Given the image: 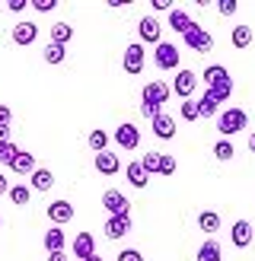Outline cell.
Segmentation results:
<instances>
[{
    "instance_id": "25",
    "label": "cell",
    "mask_w": 255,
    "mask_h": 261,
    "mask_svg": "<svg viewBox=\"0 0 255 261\" xmlns=\"http://www.w3.org/2000/svg\"><path fill=\"white\" fill-rule=\"evenodd\" d=\"M198 261H223L220 242H217V239H204V245L198 249Z\"/></svg>"
},
{
    "instance_id": "48",
    "label": "cell",
    "mask_w": 255,
    "mask_h": 261,
    "mask_svg": "<svg viewBox=\"0 0 255 261\" xmlns=\"http://www.w3.org/2000/svg\"><path fill=\"white\" fill-rule=\"evenodd\" d=\"M86 261H102V255H93V258H86Z\"/></svg>"
},
{
    "instance_id": "31",
    "label": "cell",
    "mask_w": 255,
    "mask_h": 261,
    "mask_svg": "<svg viewBox=\"0 0 255 261\" xmlns=\"http://www.w3.org/2000/svg\"><path fill=\"white\" fill-rule=\"evenodd\" d=\"M64 58H67L64 45H55V42L45 45V61H48V64H64Z\"/></svg>"
},
{
    "instance_id": "22",
    "label": "cell",
    "mask_w": 255,
    "mask_h": 261,
    "mask_svg": "<svg viewBox=\"0 0 255 261\" xmlns=\"http://www.w3.org/2000/svg\"><path fill=\"white\" fill-rule=\"evenodd\" d=\"M64 245H67L64 229H61V226H51V229L45 232V249H48V255H51V252H64Z\"/></svg>"
},
{
    "instance_id": "24",
    "label": "cell",
    "mask_w": 255,
    "mask_h": 261,
    "mask_svg": "<svg viewBox=\"0 0 255 261\" xmlns=\"http://www.w3.org/2000/svg\"><path fill=\"white\" fill-rule=\"evenodd\" d=\"M169 25L178 32V35H185V29L191 25V16H188V10H178V7H172L169 10Z\"/></svg>"
},
{
    "instance_id": "19",
    "label": "cell",
    "mask_w": 255,
    "mask_h": 261,
    "mask_svg": "<svg viewBox=\"0 0 255 261\" xmlns=\"http://www.w3.org/2000/svg\"><path fill=\"white\" fill-rule=\"evenodd\" d=\"M29 188L32 191H51L55 188V172H51V169H35L29 175Z\"/></svg>"
},
{
    "instance_id": "9",
    "label": "cell",
    "mask_w": 255,
    "mask_h": 261,
    "mask_svg": "<svg viewBox=\"0 0 255 261\" xmlns=\"http://www.w3.org/2000/svg\"><path fill=\"white\" fill-rule=\"evenodd\" d=\"M144 58H147V55H144V45H140V42H131V45L124 48V61H121V64H124V70L131 73V76H137L140 70H144Z\"/></svg>"
},
{
    "instance_id": "18",
    "label": "cell",
    "mask_w": 255,
    "mask_h": 261,
    "mask_svg": "<svg viewBox=\"0 0 255 261\" xmlns=\"http://www.w3.org/2000/svg\"><path fill=\"white\" fill-rule=\"evenodd\" d=\"M38 38V25L35 22H16L13 25V42L16 45H32Z\"/></svg>"
},
{
    "instance_id": "23",
    "label": "cell",
    "mask_w": 255,
    "mask_h": 261,
    "mask_svg": "<svg viewBox=\"0 0 255 261\" xmlns=\"http://www.w3.org/2000/svg\"><path fill=\"white\" fill-rule=\"evenodd\" d=\"M198 229H201V232H208V236H214V232L220 229V214H214V211H201V214H198Z\"/></svg>"
},
{
    "instance_id": "40",
    "label": "cell",
    "mask_w": 255,
    "mask_h": 261,
    "mask_svg": "<svg viewBox=\"0 0 255 261\" xmlns=\"http://www.w3.org/2000/svg\"><path fill=\"white\" fill-rule=\"evenodd\" d=\"M118 261H144V255H140L137 249H121L118 252Z\"/></svg>"
},
{
    "instance_id": "11",
    "label": "cell",
    "mask_w": 255,
    "mask_h": 261,
    "mask_svg": "<svg viewBox=\"0 0 255 261\" xmlns=\"http://www.w3.org/2000/svg\"><path fill=\"white\" fill-rule=\"evenodd\" d=\"M131 232V214H112L106 220V236L109 239H124Z\"/></svg>"
},
{
    "instance_id": "28",
    "label": "cell",
    "mask_w": 255,
    "mask_h": 261,
    "mask_svg": "<svg viewBox=\"0 0 255 261\" xmlns=\"http://www.w3.org/2000/svg\"><path fill=\"white\" fill-rule=\"evenodd\" d=\"M230 93H233V83H223V86H204V96H208L211 102H226L230 99Z\"/></svg>"
},
{
    "instance_id": "4",
    "label": "cell",
    "mask_w": 255,
    "mask_h": 261,
    "mask_svg": "<svg viewBox=\"0 0 255 261\" xmlns=\"http://www.w3.org/2000/svg\"><path fill=\"white\" fill-rule=\"evenodd\" d=\"M112 140L118 143L121 150H137V147H140V127H137L134 121H121L118 127H115Z\"/></svg>"
},
{
    "instance_id": "16",
    "label": "cell",
    "mask_w": 255,
    "mask_h": 261,
    "mask_svg": "<svg viewBox=\"0 0 255 261\" xmlns=\"http://www.w3.org/2000/svg\"><path fill=\"white\" fill-rule=\"evenodd\" d=\"M10 169H13V172H16V175H32L38 166H35V156H32L29 150H16V156H13Z\"/></svg>"
},
{
    "instance_id": "42",
    "label": "cell",
    "mask_w": 255,
    "mask_h": 261,
    "mask_svg": "<svg viewBox=\"0 0 255 261\" xmlns=\"http://www.w3.org/2000/svg\"><path fill=\"white\" fill-rule=\"evenodd\" d=\"M7 10H10V13H22V10H26V0H10Z\"/></svg>"
},
{
    "instance_id": "2",
    "label": "cell",
    "mask_w": 255,
    "mask_h": 261,
    "mask_svg": "<svg viewBox=\"0 0 255 261\" xmlns=\"http://www.w3.org/2000/svg\"><path fill=\"white\" fill-rule=\"evenodd\" d=\"M185 45L191 48V51H198V55H208V51L214 48V38H211V32L204 29V25H198V22H191L188 29H185Z\"/></svg>"
},
{
    "instance_id": "15",
    "label": "cell",
    "mask_w": 255,
    "mask_h": 261,
    "mask_svg": "<svg viewBox=\"0 0 255 261\" xmlns=\"http://www.w3.org/2000/svg\"><path fill=\"white\" fill-rule=\"evenodd\" d=\"M223 83H233V76L223 64H208L204 67V86H223Z\"/></svg>"
},
{
    "instance_id": "43",
    "label": "cell",
    "mask_w": 255,
    "mask_h": 261,
    "mask_svg": "<svg viewBox=\"0 0 255 261\" xmlns=\"http://www.w3.org/2000/svg\"><path fill=\"white\" fill-rule=\"evenodd\" d=\"M153 10H172V0H153Z\"/></svg>"
},
{
    "instance_id": "3",
    "label": "cell",
    "mask_w": 255,
    "mask_h": 261,
    "mask_svg": "<svg viewBox=\"0 0 255 261\" xmlns=\"http://www.w3.org/2000/svg\"><path fill=\"white\" fill-rule=\"evenodd\" d=\"M172 93L178 96V99H191V93H195V89H198V73L195 70H188V67H178L175 70V80H172Z\"/></svg>"
},
{
    "instance_id": "29",
    "label": "cell",
    "mask_w": 255,
    "mask_h": 261,
    "mask_svg": "<svg viewBox=\"0 0 255 261\" xmlns=\"http://www.w3.org/2000/svg\"><path fill=\"white\" fill-rule=\"evenodd\" d=\"M70 38H73V29L67 22H55V25H51V42H55V45H67Z\"/></svg>"
},
{
    "instance_id": "8",
    "label": "cell",
    "mask_w": 255,
    "mask_h": 261,
    "mask_svg": "<svg viewBox=\"0 0 255 261\" xmlns=\"http://www.w3.org/2000/svg\"><path fill=\"white\" fill-rule=\"evenodd\" d=\"M45 214H48V220H51V226H64V223H70V220H73L76 211H73V204H70V201H64V198H61V201H51Z\"/></svg>"
},
{
    "instance_id": "33",
    "label": "cell",
    "mask_w": 255,
    "mask_h": 261,
    "mask_svg": "<svg viewBox=\"0 0 255 261\" xmlns=\"http://www.w3.org/2000/svg\"><path fill=\"white\" fill-rule=\"evenodd\" d=\"M175 169H178V160H175L172 153H163V156H160V169H157V172H160V175H175Z\"/></svg>"
},
{
    "instance_id": "10",
    "label": "cell",
    "mask_w": 255,
    "mask_h": 261,
    "mask_svg": "<svg viewBox=\"0 0 255 261\" xmlns=\"http://www.w3.org/2000/svg\"><path fill=\"white\" fill-rule=\"evenodd\" d=\"M70 252H73L76 261L93 258V255H96V239H93V232H76V239L70 242Z\"/></svg>"
},
{
    "instance_id": "20",
    "label": "cell",
    "mask_w": 255,
    "mask_h": 261,
    "mask_svg": "<svg viewBox=\"0 0 255 261\" xmlns=\"http://www.w3.org/2000/svg\"><path fill=\"white\" fill-rule=\"evenodd\" d=\"M128 181H131L134 188H147V181H150V172L144 169V163H140V160L128 163Z\"/></svg>"
},
{
    "instance_id": "30",
    "label": "cell",
    "mask_w": 255,
    "mask_h": 261,
    "mask_svg": "<svg viewBox=\"0 0 255 261\" xmlns=\"http://www.w3.org/2000/svg\"><path fill=\"white\" fill-rule=\"evenodd\" d=\"M214 156H217L220 163H230V160L236 156V150H233V143H230V140H217V143H214Z\"/></svg>"
},
{
    "instance_id": "44",
    "label": "cell",
    "mask_w": 255,
    "mask_h": 261,
    "mask_svg": "<svg viewBox=\"0 0 255 261\" xmlns=\"http://www.w3.org/2000/svg\"><path fill=\"white\" fill-rule=\"evenodd\" d=\"M7 191H10V181H7L4 172H0V194H7Z\"/></svg>"
},
{
    "instance_id": "17",
    "label": "cell",
    "mask_w": 255,
    "mask_h": 261,
    "mask_svg": "<svg viewBox=\"0 0 255 261\" xmlns=\"http://www.w3.org/2000/svg\"><path fill=\"white\" fill-rule=\"evenodd\" d=\"M153 137H160V140H172L175 137V118L172 115H157L153 118Z\"/></svg>"
},
{
    "instance_id": "26",
    "label": "cell",
    "mask_w": 255,
    "mask_h": 261,
    "mask_svg": "<svg viewBox=\"0 0 255 261\" xmlns=\"http://www.w3.org/2000/svg\"><path fill=\"white\" fill-rule=\"evenodd\" d=\"M252 38H255V35H252L249 25H236V29L230 32V42H233V48H239V51H242V48H249V45H252Z\"/></svg>"
},
{
    "instance_id": "32",
    "label": "cell",
    "mask_w": 255,
    "mask_h": 261,
    "mask_svg": "<svg viewBox=\"0 0 255 261\" xmlns=\"http://www.w3.org/2000/svg\"><path fill=\"white\" fill-rule=\"evenodd\" d=\"M195 109H198V118H214V115H217V102H211L208 96H201L195 102Z\"/></svg>"
},
{
    "instance_id": "6",
    "label": "cell",
    "mask_w": 255,
    "mask_h": 261,
    "mask_svg": "<svg viewBox=\"0 0 255 261\" xmlns=\"http://www.w3.org/2000/svg\"><path fill=\"white\" fill-rule=\"evenodd\" d=\"M153 64L160 70H178V48L172 42H160L153 48Z\"/></svg>"
},
{
    "instance_id": "39",
    "label": "cell",
    "mask_w": 255,
    "mask_h": 261,
    "mask_svg": "<svg viewBox=\"0 0 255 261\" xmlns=\"http://www.w3.org/2000/svg\"><path fill=\"white\" fill-rule=\"evenodd\" d=\"M140 115H144V118H157V115H163V109L160 106H150V102H140Z\"/></svg>"
},
{
    "instance_id": "35",
    "label": "cell",
    "mask_w": 255,
    "mask_h": 261,
    "mask_svg": "<svg viewBox=\"0 0 255 261\" xmlns=\"http://www.w3.org/2000/svg\"><path fill=\"white\" fill-rule=\"evenodd\" d=\"M160 156H163V153H153V150L140 156V163H144V169H147L150 175H153V172H157V169H160Z\"/></svg>"
},
{
    "instance_id": "34",
    "label": "cell",
    "mask_w": 255,
    "mask_h": 261,
    "mask_svg": "<svg viewBox=\"0 0 255 261\" xmlns=\"http://www.w3.org/2000/svg\"><path fill=\"white\" fill-rule=\"evenodd\" d=\"M13 156H16V143H13V140H4V143H0V163L10 166Z\"/></svg>"
},
{
    "instance_id": "1",
    "label": "cell",
    "mask_w": 255,
    "mask_h": 261,
    "mask_svg": "<svg viewBox=\"0 0 255 261\" xmlns=\"http://www.w3.org/2000/svg\"><path fill=\"white\" fill-rule=\"evenodd\" d=\"M246 124H249V115L242 109H226V112L217 115V130L223 134V140L239 134V130H246Z\"/></svg>"
},
{
    "instance_id": "21",
    "label": "cell",
    "mask_w": 255,
    "mask_h": 261,
    "mask_svg": "<svg viewBox=\"0 0 255 261\" xmlns=\"http://www.w3.org/2000/svg\"><path fill=\"white\" fill-rule=\"evenodd\" d=\"M109 140H112V134H109L106 127H93V130H89V137H86V143H89V150H93V153L109 150Z\"/></svg>"
},
{
    "instance_id": "45",
    "label": "cell",
    "mask_w": 255,
    "mask_h": 261,
    "mask_svg": "<svg viewBox=\"0 0 255 261\" xmlns=\"http://www.w3.org/2000/svg\"><path fill=\"white\" fill-rule=\"evenodd\" d=\"M48 261H67V255H64V252H51Z\"/></svg>"
},
{
    "instance_id": "5",
    "label": "cell",
    "mask_w": 255,
    "mask_h": 261,
    "mask_svg": "<svg viewBox=\"0 0 255 261\" xmlns=\"http://www.w3.org/2000/svg\"><path fill=\"white\" fill-rule=\"evenodd\" d=\"M137 35H140V45H153V48H157L163 42V25H160V19L157 16H140Z\"/></svg>"
},
{
    "instance_id": "12",
    "label": "cell",
    "mask_w": 255,
    "mask_h": 261,
    "mask_svg": "<svg viewBox=\"0 0 255 261\" xmlns=\"http://www.w3.org/2000/svg\"><path fill=\"white\" fill-rule=\"evenodd\" d=\"M102 207L109 211V217L112 214H131V204H128V198L118 188H109L106 194H102Z\"/></svg>"
},
{
    "instance_id": "46",
    "label": "cell",
    "mask_w": 255,
    "mask_h": 261,
    "mask_svg": "<svg viewBox=\"0 0 255 261\" xmlns=\"http://www.w3.org/2000/svg\"><path fill=\"white\" fill-rule=\"evenodd\" d=\"M4 140H10V127H7V124H0V143H4Z\"/></svg>"
},
{
    "instance_id": "27",
    "label": "cell",
    "mask_w": 255,
    "mask_h": 261,
    "mask_svg": "<svg viewBox=\"0 0 255 261\" xmlns=\"http://www.w3.org/2000/svg\"><path fill=\"white\" fill-rule=\"evenodd\" d=\"M7 194H10V201L16 204V207H26V204L32 201V188H26V181H22V185H10Z\"/></svg>"
},
{
    "instance_id": "47",
    "label": "cell",
    "mask_w": 255,
    "mask_h": 261,
    "mask_svg": "<svg viewBox=\"0 0 255 261\" xmlns=\"http://www.w3.org/2000/svg\"><path fill=\"white\" fill-rule=\"evenodd\" d=\"M249 150L255 153V130H252V137H249Z\"/></svg>"
},
{
    "instance_id": "36",
    "label": "cell",
    "mask_w": 255,
    "mask_h": 261,
    "mask_svg": "<svg viewBox=\"0 0 255 261\" xmlns=\"http://www.w3.org/2000/svg\"><path fill=\"white\" fill-rule=\"evenodd\" d=\"M178 115H182V121H198V109H195V102L185 99V102H182V109H178Z\"/></svg>"
},
{
    "instance_id": "14",
    "label": "cell",
    "mask_w": 255,
    "mask_h": 261,
    "mask_svg": "<svg viewBox=\"0 0 255 261\" xmlns=\"http://www.w3.org/2000/svg\"><path fill=\"white\" fill-rule=\"evenodd\" d=\"M230 242H233L236 249H246L252 242V223L249 220H236V223L230 226Z\"/></svg>"
},
{
    "instance_id": "41",
    "label": "cell",
    "mask_w": 255,
    "mask_h": 261,
    "mask_svg": "<svg viewBox=\"0 0 255 261\" xmlns=\"http://www.w3.org/2000/svg\"><path fill=\"white\" fill-rule=\"evenodd\" d=\"M10 121H13V112H10L7 106H0V124H7V127H10Z\"/></svg>"
},
{
    "instance_id": "37",
    "label": "cell",
    "mask_w": 255,
    "mask_h": 261,
    "mask_svg": "<svg viewBox=\"0 0 255 261\" xmlns=\"http://www.w3.org/2000/svg\"><path fill=\"white\" fill-rule=\"evenodd\" d=\"M29 7L38 10V13H51V10L58 7V0H29Z\"/></svg>"
},
{
    "instance_id": "49",
    "label": "cell",
    "mask_w": 255,
    "mask_h": 261,
    "mask_svg": "<svg viewBox=\"0 0 255 261\" xmlns=\"http://www.w3.org/2000/svg\"><path fill=\"white\" fill-rule=\"evenodd\" d=\"M0 226H4V217H0Z\"/></svg>"
},
{
    "instance_id": "7",
    "label": "cell",
    "mask_w": 255,
    "mask_h": 261,
    "mask_svg": "<svg viewBox=\"0 0 255 261\" xmlns=\"http://www.w3.org/2000/svg\"><path fill=\"white\" fill-rule=\"evenodd\" d=\"M172 96V89H169V83H160V80H153V83H147L144 86V93H140V102H150V106H166V99Z\"/></svg>"
},
{
    "instance_id": "13",
    "label": "cell",
    "mask_w": 255,
    "mask_h": 261,
    "mask_svg": "<svg viewBox=\"0 0 255 261\" xmlns=\"http://www.w3.org/2000/svg\"><path fill=\"white\" fill-rule=\"evenodd\" d=\"M96 172H99V175H118V172H121V160H118V153H112V150L96 153Z\"/></svg>"
},
{
    "instance_id": "38",
    "label": "cell",
    "mask_w": 255,
    "mask_h": 261,
    "mask_svg": "<svg viewBox=\"0 0 255 261\" xmlns=\"http://www.w3.org/2000/svg\"><path fill=\"white\" fill-rule=\"evenodd\" d=\"M217 10H220L223 16H233V13L239 10V4H236V0H217Z\"/></svg>"
}]
</instances>
